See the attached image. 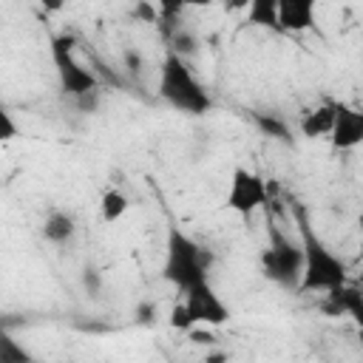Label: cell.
Listing matches in <instances>:
<instances>
[{"instance_id":"7","label":"cell","mask_w":363,"mask_h":363,"mask_svg":"<svg viewBox=\"0 0 363 363\" xmlns=\"http://www.w3.org/2000/svg\"><path fill=\"white\" fill-rule=\"evenodd\" d=\"M193 323H196V318H193L187 301L176 303L173 312H170V326H173V329H193Z\"/></svg>"},{"instance_id":"6","label":"cell","mask_w":363,"mask_h":363,"mask_svg":"<svg viewBox=\"0 0 363 363\" xmlns=\"http://www.w3.org/2000/svg\"><path fill=\"white\" fill-rule=\"evenodd\" d=\"M278 20L286 28H306L312 23V6L309 3H281Z\"/></svg>"},{"instance_id":"3","label":"cell","mask_w":363,"mask_h":363,"mask_svg":"<svg viewBox=\"0 0 363 363\" xmlns=\"http://www.w3.org/2000/svg\"><path fill=\"white\" fill-rule=\"evenodd\" d=\"M335 113H337V102H320L309 113L301 116V130L306 136H326V133H332Z\"/></svg>"},{"instance_id":"8","label":"cell","mask_w":363,"mask_h":363,"mask_svg":"<svg viewBox=\"0 0 363 363\" xmlns=\"http://www.w3.org/2000/svg\"><path fill=\"white\" fill-rule=\"evenodd\" d=\"M11 133H14V125H11V122L6 119V113L0 111V136H11Z\"/></svg>"},{"instance_id":"1","label":"cell","mask_w":363,"mask_h":363,"mask_svg":"<svg viewBox=\"0 0 363 363\" xmlns=\"http://www.w3.org/2000/svg\"><path fill=\"white\" fill-rule=\"evenodd\" d=\"M264 201H267V184L261 182V176L250 173L247 167H235L227 190V207H233L235 213H250Z\"/></svg>"},{"instance_id":"5","label":"cell","mask_w":363,"mask_h":363,"mask_svg":"<svg viewBox=\"0 0 363 363\" xmlns=\"http://www.w3.org/2000/svg\"><path fill=\"white\" fill-rule=\"evenodd\" d=\"M128 196L119 190V187H111V190H105L102 193V199H99V216H102V221H108V224H113L116 218H122L125 213H128Z\"/></svg>"},{"instance_id":"2","label":"cell","mask_w":363,"mask_h":363,"mask_svg":"<svg viewBox=\"0 0 363 363\" xmlns=\"http://www.w3.org/2000/svg\"><path fill=\"white\" fill-rule=\"evenodd\" d=\"M363 136V116L346 105H337L335 113V125H332V139L337 147H352L357 145Z\"/></svg>"},{"instance_id":"4","label":"cell","mask_w":363,"mask_h":363,"mask_svg":"<svg viewBox=\"0 0 363 363\" xmlns=\"http://www.w3.org/2000/svg\"><path fill=\"white\" fill-rule=\"evenodd\" d=\"M43 235H45L48 241H57V244L68 241V238L74 235V218H71L68 213H62V210H51V213L45 216Z\"/></svg>"}]
</instances>
